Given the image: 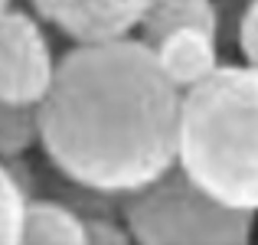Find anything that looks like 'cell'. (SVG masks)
I'll list each match as a JSON object with an SVG mask.
<instances>
[{"mask_svg": "<svg viewBox=\"0 0 258 245\" xmlns=\"http://www.w3.org/2000/svg\"><path fill=\"white\" fill-rule=\"evenodd\" d=\"M180 98L147 39L76 43L39 101V147L76 187L124 196L176 163Z\"/></svg>", "mask_w": 258, "mask_h": 245, "instance_id": "1", "label": "cell"}, {"mask_svg": "<svg viewBox=\"0 0 258 245\" xmlns=\"http://www.w3.org/2000/svg\"><path fill=\"white\" fill-rule=\"evenodd\" d=\"M176 167L206 193L242 213H258V69L219 63L183 88Z\"/></svg>", "mask_w": 258, "mask_h": 245, "instance_id": "2", "label": "cell"}, {"mask_svg": "<svg viewBox=\"0 0 258 245\" xmlns=\"http://www.w3.org/2000/svg\"><path fill=\"white\" fill-rule=\"evenodd\" d=\"M121 219L131 239L147 245H242L255 232V213L226 206L176 163L121 196Z\"/></svg>", "mask_w": 258, "mask_h": 245, "instance_id": "3", "label": "cell"}, {"mask_svg": "<svg viewBox=\"0 0 258 245\" xmlns=\"http://www.w3.org/2000/svg\"><path fill=\"white\" fill-rule=\"evenodd\" d=\"M56 72V56L39 23L23 10L0 13V101L39 105Z\"/></svg>", "mask_w": 258, "mask_h": 245, "instance_id": "4", "label": "cell"}, {"mask_svg": "<svg viewBox=\"0 0 258 245\" xmlns=\"http://www.w3.org/2000/svg\"><path fill=\"white\" fill-rule=\"evenodd\" d=\"M33 10L76 43L131 36L141 26L147 0H33Z\"/></svg>", "mask_w": 258, "mask_h": 245, "instance_id": "5", "label": "cell"}, {"mask_svg": "<svg viewBox=\"0 0 258 245\" xmlns=\"http://www.w3.org/2000/svg\"><path fill=\"white\" fill-rule=\"evenodd\" d=\"M151 46H154V56H157L164 76L180 92L196 85V82H203L209 72L219 69V43H216V33L203 30V26L170 30L160 39H154Z\"/></svg>", "mask_w": 258, "mask_h": 245, "instance_id": "6", "label": "cell"}, {"mask_svg": "<svg viewBox=\"0 0 258 245\" xmlns=\"http://www.w3.org/2000/svg\"><path fill=\"white\" fill-rule=\"evenodd\" d=\"M20 242H66L79 245L88 242L85 216L69 209L56 200H30L23 206V222H20Z\"/></svg>", "mask_w": 258, "mask_h": 245, "instance_id": "7", "label": "cell"}, {"mask_svg": "<svg viewBox=\"0 0 258 245\" xmlns=\"http://www.w3.org/2000/svg\"><path fill=\"white\" fill-rule=\"evenodd\" d=\"M180 26H203V30L219 33V10L213 0H147L138 33L141 39L154 43Z\"/></svg>", "mask_w": 258, "mask_h": 245, "instance_id": "8", "label": "cell"}, {"mask_svg": "<svg viewBox=\"0 0 258 245\" xmlns=\"http://www.w3.org/2000/svg\"><path fill=\"white\" fill-rule=\"evenodd\" d=\"M39 144V105L0 101V160L20 157Z\"/></svg>", "mask_w": 258, "mask_h": 245, "instance_id": "9", "label": "cell"}, {"mask_svg": "<svg viewBox=\"0 0 258 245\" xmlns=\"http://www.w3.org/2000/svg\"><path fill=\"white\" fill-rule=\"evenodd\" d=\"M26 190L10 170L0 163V245L20 242V222H23Z\"/></svg>", "mask_w": 258, "mask_h": 245, "instance_id": "10", "label": "cell"}, {"mask_svg": "<svg viewBox=\"0 0 258 245\" xmlns=\"http://www.w3.org/2000/svg\"><path fill=\"white\" fill-rule=\"evenodd\" d=\"M239 49L245 56V63L258 69V0L245 7V13L239 20Z\"/></svg>", "mask_w": 258, "mask_h": 245, "instance_id": "11", "label": "cell"}, {"mask_svg": "<svg viewBox=\"0 0 258 245\" xmlns=\"http://www.w3.org/2000/svg\"><path fill=\"white\" fill-rule=\"evenodd\" d=\"M10 7H13V0H0V13H7Z\"/></svg>", "mask_w": 258, "mask_h": 245, "instance_id": "12", "label": "cell"}]
</instances>
